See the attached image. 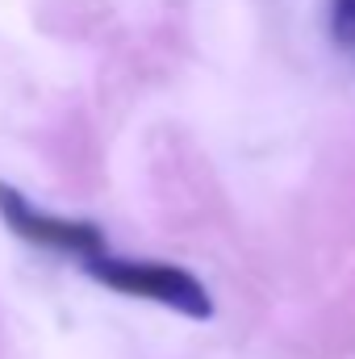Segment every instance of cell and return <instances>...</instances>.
I'll return each instance as SVG.
<instances>
[{
    "label": "cell",
    "instance_id": "3",
    "mask_svg": "<svg viewBox=\"0 0 355 359\" xmlns=\"http://www.w3.org/2000/svg\"><path fill=\"white\" fill-rule=\"evenodd\" d=\"M330 38L355 55V0H330Z\"/></svg>",
    "mask_w": 355,
    "mask_h": 359
},
{
    "label": "cell",
    "instance_id": "2",
    "mask_svg": "<svg viewBox=\"0 0 355 359\" xmlns=\"http://www.w3.org/2000/svg\"><path fill=\"white\" fill-rule=\"evenodd\" d=\"M0 222L21 238V243H34L42 251H55V255H76L80 264L105 251V230L96 222H80V217H59V213H46V209H34L17 188L0 184Z\"/></svg>",
    "mask_w": 355,
    "mask_h": 359
},
{
    "label": "cell",
    "instance_id": "1",
    "mask_svg": "<svg viewBox=\"0 0 355 359\" xmlns=\"http://www.w3.org/2000/svg\"><path fill=\"white\" fill-rule=\"evenodd\" d=\"M80 268L88 271L92 280H100L105 288L121 292V297H134V301H155L163 309H176L192 322H205L213 318V301H209V288L180 264H159V259H126V255H113L109 247L88 255Z\"/></svg>",
    "mask_w": 355,
    "mask_h": 359
}]
</instances>
